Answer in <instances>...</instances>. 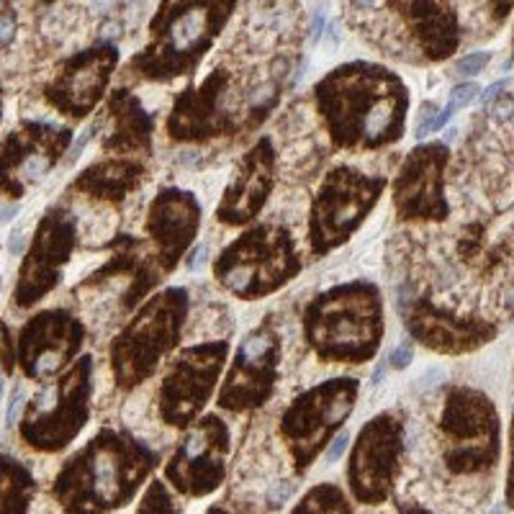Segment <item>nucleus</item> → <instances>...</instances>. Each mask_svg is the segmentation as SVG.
Segmentation results:
<instances>
[{"label":"nucleus","instance_id":"40","mask_svg":"<svg viewBox=\"0 0 514 514\" xmlns=\"http://www.w3.org/2000/svg\"><path fill=\"white\" fill-rule=\"evenodd\" d=\"M512 57H514V28H512Z\"/></svg>","mask_w":514,"mask_h":514},{"label":"nucleus","instance_id":"18","mask_svg":"<svg viewBox=\"0 0 514 514\" xmlns=\"http://www.w3.org/2000/svg\"><path fill=\"white\" fill-rule=\"evenodd\" d=\"M201 229V203L190 190L160 188L149 201L144 217V234L149 242V257L155 260L157 270L168 278L175 270L190 244L196 242Z\"/></svg>","mask_w":514,"mask_h":514},{"label":"nucleus","instance_id":"19","mask_svg":"<svg viewBox=\"0 0 514 514\" xmlns=\"http://www.w3.org/2000/svg\"><path fill=\"white\" fill-rule=\"evenodd\" d=\"M404 327L414 342L437 355H468L494 342L499 327L483 317H463L432 298H412L404 306Z\"/></svg>","mask_w":514,"mask_h":514},{"label":"nucleus","instance_id":"9","mask_svg":"<svg viewBox=\"0 0 514 514\" xmlns=\"http://www.w3.org/2000/svg\"><path fill=\"white\" fill-rule=\"evenodd\" d=\"M383 175H366L352 165H334L314 190L306 219V239L312 257H327L366 224L383 196Z\"/></svg>","mask_w":514,"mask_h":514},{"label":"nucleus","instance_id":"31","mask_svg":"<svg viewBox=\"0 0 514 514\" xmlns=\"http://www.w3.org/2000/svg\"><path fill=\"white\" fill-rule=\"evenodd\" d=\"M507 507L514 509V412L509 422V468H507Z\"/></svg>","mask_w":514,"mask_h":514},{"label":"nucleus","instance_id":"8","mask_svg":"<svg viewBox=\"0 0 514 514\" xmlns=\"http://www.w3.org/2000/svg\"><path fill=\"white\" fill-rule=\"evenodd\" d=\"M257 114L244 103V88L229 67H214L201 82L185 85L173 101L165 134L175 144H206L255 128Z\"/></svg>","mask_w":514,"mask_h":514},{"label":"nucleus","instance_id":"15","mask_svg":"<svg viewBox=\"0 0 514 514\" xmlns=\"http://www.w3.org/2000/svg\"><path fill=\"white\" fill-rule=\"evenodd\" d=\"M383 16L391 18V31H378V47L393 39V57L401 60V49H412L417 62H442L458 52L463 28L453 3H383Z\"/></svg>","mask_w":514,"mask_h":514},{"label":"nucleus","instance_id":"24","mask_svg":"<svg viewBox=\"0 0 514 514\" xmlns=\"http://www.w3.org/2000/svg\"><path fill=\"white\" fill-rule=\"evenodd\" d=\"M95 128L101 131L103 152H114V157H136V160L152 157L157 119L144 109L139 95L128 88L111 90L103 119L95 124Z\"/></svg>","mask_w":514,"mask_h":514},{"label":"nucleus","instance_id":"3","mask_svg":"<svg viewBox=\"0 0 514 514\" xmlns=\"http://www.w3.org/2000/svg\"><path fill=\"white\" fill-rule=\"evenodd\" d=\"M237 11L234 0H168L149 21V39L124 72L134 82H173L193 75Z\"/></svg>","mask_w":514,"mask_h":514},{"label":"nucleus","instance_id":"28","mask_svg":"<svg viewBox=\"0 0 514 514\" xmlns=\"http://www.w3.org/2000/svg\"><path fill=\"white\" fill-rule=\"evenodd\" d=\"M136 514H177L175 501L168 494L163 481H152L149 483L147 494L142 496V504H139Z\"/></svg>","mask_w":514,"mask_h":514},{"label":"nucleus","instance_id":"10","mask_svg":"<svg viewBox=\"0 0 514 514\" xmlns=\"http://www.w3.org/2000/svg\"><path fill=\"white\" fill-rule=\"evenodd\" d=\"M358 396L360 381L339 376L306 388L285 406L278 420V434L298 476H304L319 453H324L329 442H334L339 430L355 412Z\"/></svg>","mask_w":514,"mask_h":514},{"label":"nucleus","instance_id":"33","mask_svg":"<svg viewBox=\"0 0 514 514\" xmlns=\"http://www.w3.org/2000/svg\"><path fill=\"white\" fill-rule=\"evenodd\" d=\"M291 494H293V483L291 481H283V483H278V486H273L270 491H268V504H270V507H280Z\"/></svg>","mask_w":514,"mask_h":514},{"label":"nucleus","instance_id":"38","mask_svg":"<svg viewBox=\"0 0 514 514\" xmlns=\"http://www.w3.org/2000/svg\"><path fill=\"white\" fill-rule=\"evenodd\" d=\"M401 514H432V512H427V509L417 507V504H406V507H401Z\"/></svg>","mask_w":514,"mask_h":514},{"label":"nucleus","instance_id":"2","mask_svg":"<svg viewBox=\"0 0 514 514\" xmlns=\"http://www.w3.org/2000/svg\"><path fill=\"white\" fill-rule=\"evenodd\" d=\"M160 463V453L124 427H103L67 460L60 491L70 514H106L124 507Z\"/></svg>","mask_w":514,"mask_h":514},{"label":"nucleus","instance_id":"20","mask_svg":"<svg viewBox=\"0 0 514 514\" xmlns=\"http://www.w3.org/2000/svg\"><path fill=\"white\" fill-rule=\"evenodd\" d=\"M278 180V155L270 136H260L231 173L219 198L214 217L224 226H252L265 203L270 201Z\"/></svg>","mask_w":514,"mask_h":514},{"label":"nucleus","instance_id":"12","mask_svg":"<svg viewBox=\"0 0 514 514\" xmlns=\"http://www.w3.org/2000/svg\"><path fill=\"white\" fill-rule=\"evenodd\" d=\"M283 339L273 319L252 327L231 355L217 391V406L229 414H250L273 399L280 376Z\"/></svg>","mask_w":514,"mask_h":514},{"label":"nucleus","instance_id":"16","mask_svg":"<svg viewBox=\"0 0 514 514\" xmlns=\"http://www.w3.org/2000/svg\"><path fill=\"white\" fill-rule=\"evenodd\" d=\"M231 450L229 425L219 414H203L183 432L175 453L165 463V479L185 496H206L226 479Z\"/></svg>","mask_w":514,"mask_h":514},{"label":"nucleus","instance_id":"39","mask_svg":"<svg viewBox=\"0 0 514 514\" xmlns=\"http://www.w3.org/2000/svg\"><path fill=\"white\" fill-rule=\"evenodd\" d=\"M209 514H229V512H224L222 507H211V509H209Z\"/></svg>","mask_w":514,"mask_h":514},{"label":"nucleus","instance_id":"26","mask_svg":"<svg viewBox=\"0 0 514 514\" xmlns=\"http://www.w3.org/2000/svg\"><path fill=\"white\" fill-rule=\"evenodd\" d=\"M149 170L144 160L136 157H106L82 170L72 188L93 201L121 206L131 193L142 188Z\"/></svg>","mask_w":514,"mask_h":514},{"label":"nucleus","instance_id":"11","mask_svg":"<svg viewBox=\"0 0 514 514\" xmlns=\"http://www.w3.org/2000/svg\"><path fill=\"white\" fill-rule=\"evenodd\" d=\"M229 352L226 339H211L183 347L170 360L157 386V417L165 427L185 432L201 420L206 404L217 393Z\"/></svg>","mask_w":514,"mask_h":514},{"label":"nucleus","instance_id":"14","mask_svg":"<svg viewBox=\"0 0 514 514\" xmlns=\"http://www.w3.org/2000/svg\"><path fill=\"white\" fill-rule=\"evenodd\" d=\"M406 427L399 414L381 412L360 427L347 458V481L355 499L383 504L401 474Z\"/></svg>","mask_w":514,"mask_h":514},{"label":"nucleus","instance_id":"4","mask_svg":"<svg viewBox=\"0 0 514 514\" xmlns=\"http://www.w3.org/2000/svg\"><path fill=\"white\" fill-rule=\"evenodd\" d=\"M301 329L322 363L363 366L378 355L386 334L383 296L371 280H347L304 306Z\"/></svg>","mask_w":514,"mask_h":514},{"label":"nucleus","instance_id":"1","mask_svg":"<svg viewBox=\"0 0 514 514\" xmlns=\"http://www.w3.org/2000/svg\"><path fill=\"white\" fill-rule=\"evenodd\" d=\"M314 106L334 149L378 152L406 131L409 88L381 62H342L314 85Z\"/></svg>","mask_w":514,"mask_h":514},{"label":"nucleus","instance_id":"34","mask_svg":"<svg viewBox=\"0 0 514 514\" xmlns=\"http://www.w3.org/2000/svg\"><path fill=\"white\" fill-rule=\"evenodd\" d=\"M13 31H16V13L13 11L0 13V44H11Z\"/></svg>","mask_w":514,"mask_h":514},{"label":"nucleus","instance_id":"41","mask_svg":"<svg viewBox=\"0 0 514 514\" xmlns=\"http://www.w3.org/2000/svg\"><path fill=\"white\" fill-rule=\"evenodd\" d=\"M0 396H3V376H0Z\"/></svg>","mask_w":514,"mask_h":514},{"label":"nucleus","instance_id":"17","mask_svg":"<svg viewBox=\"0 0 514 514\" xmlns=\"http://www.w3.org/2000/svg\"><path fill=\"white\" fill-rule=\"evenodd\" d=\"M450 147L445 142H422L404 155L391 183L393 211L401 222L437 224L450 217L445 198V170Z\"/></svg>","mask_w":514,"mask_h":514},{"label":"nucleus","instance_id":"22","mask_svg":"<svg viewBox=\"0 0 514 514\" xmlns=\"http://www.w3.org/2000/svg\"><path fill=\"white\" fill-rule=\"evenodd\" d=\"M77 239V219L70 211H49L36 231L31 255L18 283V304H34L47 291H52L62 278V268L70 260Z\"/></svg>","mask_w":514,"mask_h":514},{"label":"nucleus","instance_id":"25","mask_svg":"<svg viewBox=\"0 0 514 514\" xmlns=\"http://www.w3.org/2000/svg\"><path fill=\"white\" fill-rule=\"evenodd\" d=\"M72 142V131L55 128L49 124H26L23 139L6 144L3 160V185L18 196L26 185L44 180L49 170L55 168L65 147Z\"/></svg>","mask_w":514,"mask_h":514},{"label":"nucleus","instance_id":"30","mask_svg":"<svg viewBox=\"0 0 514 514\" xmlns=\"http://www.w3.org/2000/svg\"><path fill=\"white\" fill-rule=\"evenodd\" d=\"M488 60H491L488 52H474V55L463 57V60L458 62V72L460 75H479L481 70L488 65Z\"/></svg>","mask_w":514,"mask_h":514},{"label":"nucleus","instance_id":"29","mask_svg":"<svg viewBox=\"0 0 514 514\" xmlns=\"http://www.w3.org/2000/svg\"><path fill=\"white\" fill-rule=\"evenodd\" d=\"M481 93V88L476 85V82H463V85H455L453 93H450V109L458 111V109H466V106H471V103L476 101V95Z\"/></svg>","mask_w":514,"mask_h":514},{"label":"nucleus","instance_id":"21","mask_svg":"<svg viewBox=\"0 0 514 514\" xmlns=\"http://www.w3.org/2000/svg\"><path fill=\"white\" fill-rule=\"evenodd\" d=\"M119 60H121V52L111 41L93 44L80 55L70 57L62 65L55 82L49 85V101L65 116H75V119L88 116L109 90Z\"/></svg>","mask_w":514,"mask_h":514},{"label":"nucleus","instance_id":"35","mask_svg":"<svg viewBox=\"0 0 514 514\" xmlns=\"http://www.w3.org/2000/svg\"><path fill=\"white\" fill-rule=\"evenodd\" d=\"M21 399H23V388H21V386H16L13 396H11V401H8V406H6V427H11L16 422V414H18Z\"/></svg>","mask_w":514,"mask_h":514},{"label":"nucleus","instance_id":"7","mask_svg":"<svg viewBox=\"0 0 514 514\" xmlns=\"http://www.w3.org/2000/svg\"><path fill=\"white\" fill-rule=\"evenodd\" d=\"M442 463L453 476H481L501 458V420L488 393L471 386H447L437 420Z\"/></svg>","mask_w":514,"mask_h":514},{"label":"nucleus","instance_id":"27","mask_svg":"<svg viewBox=\"0 0 514 514\" xmlns=\"http://www.w3.org/2000/svg\"><path fill=\"white\" fill-rule=\"evenodd\" d=\"M293 514H352L345 494L332 483H319L298 501Z\"/></svg>","mask_w":514,"mask_h":514},{"label":"nucleus","instance_id":"42","mask_svg":"<svg viewBox=\"0 0 514 514\" xmlns=\"http://www.w3.org/2000/svg\"><path fill=\"white\" fill-rule=\"evenodd\" d=\"M494 514H504V507H499V509H496V512Z\"/></svg>","mask_w":514,"mask_h":514},{"label":"nucleus","instance_id":"6","mask_svg":"<svg viewBox=\"0 0 514 514\" xmlns=\"http://www.w3.org/2000/svg\"><path fill=\"white\" fill-rule=\"evenodd\" d=\"M304 270L291 229L278 222L252 224L214 257V278L239 301L278 293Z\"/></svg>","mask_w":514,"mask_h":514},{"label":"nucleus","instance_id":"32","mask_svg":"<svg viewBox=\"0 0 514 514\" xmlns=\"http://www.w3.org/2000/svg\"><path fill=\"white\" fill-rule=\"evenodd\" d=\"M412 358H414L412 342H401V345L393 347V352L386 360H388V366L391 368H406L412 363Z\"/></svg>","mask_w":514,"mask_h":514},{"label":"nucleus","instance_id":"37","mask_svg":"<svg viewBox=\"0 0 514 514\" xmlns=\"http://www.w3.org/2000/svg\"><path fill=\"white\" fill-rule=\"evenodd\" d=\"M23 244H26L23 229H16L13 234L8 237V252H11V255H21V252H23Z\"/></svg>","mask_w":514,"mask_h":514},{"label":"nucleus","instance_id":"23","mask_svg":"<svg viewBox=\"0 0 514 514\" xmlns=\"http://www.w3.org/2000/svg\"><path fill=\"white\" fill-rule=\"evenodd\" d=\"M85 342V327L75 314L65 309L44 312L23 329L21 360L31 378H47L80 352Z\"/></svg>","mask_w":514,"mask_h":514},{"label":"nucleus","instance_id":"36","mask_svg":"<svg viewBox=\"0 0 514 514\" xmlns=\"http://www.w3.org/2000/svg\"><path fill=\"white\" fill-rule=\"evenodd\" d=\"M347 450V434H339V437H334V442H332V447L327 450V463H337V458Z\"/></svg>","mask_w":514,"mask_h":514},{"label":"nucleus","instance_id":"13","mask_svg":"<svg viewBox=\"0 0 514 514\" xmlns=\"http://www.w3.org/2000/svg\"><path fill=\"white\" fill-rule=\"evenodd\" d=\"M93 358L85 355L57 383L28 401L23 437L41 450H60L82 432L90 420Z\"/></svg>","mask_w":514,"mask_h":514},{"label":"nucleus","instance_id":"5","mask_svg":"<svg viewBox=\"0 0 514 514\" xmlns=\"http://www.w3.org/2000/svg\"><path fill=\"white\" fill-rule=\"evenodd\" d=\"M190 312V293L183 285H168L152 293L134 317L119 329L109 347L114 386L128 393L149 381L175 352Z\"/></svg>","mask_w":514,"mask_h":514}]
</instances>
